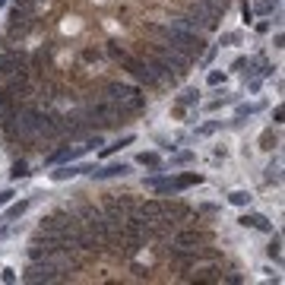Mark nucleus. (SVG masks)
<instances>
[{
    "label": "nucleus",
    "mask_w": 285,
    "mask_h": 285,
    "mask_svg": "<svg viewBox=\"0 0 285 285\" xmlns=\"http://www.w3.org/2000/svg\"><path fill=\"white\" fill-rule=\"evenodd\" d=\"M203 247V244H200ZM200 247H181V244H171L168 251H165V257H168V263L171 266H177V269H194L200 260H203V251H200Z\"/></svg>",
    "instance_id": "7ed1b4c3"
},
{
    "label": "nucleus",
    "mask_w": 285,
    "mask_h": 285,
    "mask_svg": "<svg viewBox=\"0 0 285 285\" xmlns=\"http://www.w3.org/2000/svg\"><path fill=\"white\" fill-rule=\"evenodd\" d=\"M257 146L263 149V152H272V149L279 146V133H276V130H272V127H266L263 133H260V142H257Z\"/></svg>",
    "instance_id": "a211bd4d"
},
{
    "label": "nucleus",
    "mask_w": 285,
    "mask_h": 285,
    "mask_svg": "<svg viewBox=\"0 0 285 285\" xmlns=\"http://www.w3.org/2000/svg\"><path fill=\"white\" fill-rule=\"evenodd\" d=\"M95 171V165H54V171H51V181H70V177H79V174H92Z\"/></svg>",
    "instance_id": "423d86ee"
},
{
    "label": "nucleus",
    "mask_w": 285,
    "mask_h": 285,
    "mask_svg": "<svg viewBox=\"0 0 285 285\" xmlns=\"http://www.w3.org/2000/svg\"><path fill=\"white\" fill-rule=\"evenodd\" d=\"M174 181H177V190L184 194L187 187H197V184H203V174H200V171H184V174H177Z\"/></svg>",
    "instance_id": "dca6fc26"
},
{
    "label": "nucleus",
    "mask_w": 285,
    "mask_h": 285,
    "mask_svg": "<svg viewBox=\"0 0 285 285\" xmlns=\"http://www.w3.org/2000/svg\"><path fill=\"white\" fill-rule=\"evenodd\" d=\"M133 133H127V136H117L114 142H108V146H102V159H108V156H114V152H121V149H127V146H133Z\"/></svg>",
    "instance_id": "4468645a"
},
{
    "label": "nucleus",
    "mask_w": 285,
    "mask_h": 285,
    "mask_svg": "<svg viewBox=\"0 0 285 285\" xmlns=\"http://www.w3.org/2000/svg\"><path fill=\"white\" fill-rule=\"evenodd\" d=\"M190 282H222V269L219 266H209V269L200 272V276H190Z\"/></svg>",
    "instance_id": "b1692460"
},
{
    "label": "nucleus",
    "mask_w": 285,
    "mask_h": 285,
    "mask_svg": "<svg viewBox=\"0 0 285 285\" xmlns=\"http://www.w3.org/2000/svg\"><path fill=\"white\" fill-rule=\"evenodd\" d=\"M29 206H32V200H19V203H10V209H7V216H4V219H10V222H13V219H22V216L29 212Z\"/></svg>",
    "instance_id": "412c9836"
},
{
    "label": "nucleus",
    "mask_w": 285,
    "mask_h": 285,
    "mask_svg": "<svg viewBox=\"0 0 285 285\" xmlns=\"http://www.w3.org/2000/svg\"><path fill=\"white\" fill-rule=\"evenodd\" d=\"M212 159H216V162L222 159V162H225V159H228V149H225V146H216V149H212Z\"/></svg>",
    "instance_id": "c9c22d12"
},
{
    "label": "nucleus",
    "mask_w": 285,
    "mask_h": 285,
    "mask_svg": "<svg viewBox=\"0 0 285 285\" xmlns=\"http://www.w3.org/2000/svg\"><path fill=\"white\" fill-rule=\"evenodd\" d=\"M228 203L238 206V209H247V206L254 203V194H251V190H231V194H228Z\"/></svg>",
    "instance_id": "f3484780"
},
{
    "label": "nucleus",
    "mask_w": 285,
    "mask_h": 285,
    "mask_svg": "<svg viewBox=\"0 0 285 285\" xmlns=\"http://www.w3.org/2000/svg\"><path fill=\"white\" fill-rule=\"evenodd\" d=\"M136 165H139V168H149V171H162V156H159V152H139Z\"/></svg>",
    "instance_id": "2eb2a0df"
},
{
    "label": "nucleus",
    "mask_w": 285,
    "mask_h": 285,
    "mask_svg": "<svg viewBox=\"0 0 285 285\" xmlns=\"http://www.w3.org/2000/svg\"><path fill=\"white\" fill-rule=\"evenodd\" d=\"M266 257L272 260V263H282V238L272 231V241H269V247H266Z\"/></svg>",
    "instance_id": "5701e85b"
},
{
    "label": "nucleus",
    "mask_w": 285,
    "mask_h": 285,
    "mask_svg": "<svg viewBox=\"0 0 285 285\" xmlns=\"http://www.w3.org/2000/svg\"><path fill=\"white\" fill-rule=\"evenodd\" d=\"M244 89L247 92H260V89H263V76H244Z\"/></svg>",
    "instance_id": "c756f323"
},
{
    "label": "nucleus",
    "mask_w": 285,
    "mask_h": 285,
    "mask_svg": "<svg viewBox=\"0 0 285 285\" xmlns=\"http://www.w3.org/2000/svg\"><path fill=\"white\" fill-rule=\"evenodd\" d=\"M279 168H282V162H279V156H276V159H272V162L266 165L263 181H266V184H279V177H282V174H279Z\"/></svg>",
    "instance_id": "393cba45"
},
{
    "label": "nucleus",
    "mask_w": 285,
    "mask_h": 285,
    "mask_svg": "<svg viewBox=\"0 0 285 285\" xmlns=\"http://www.w3.org/2000/svg\"><path fill=\"white\" fill-rule=\"evenodd\" d=\"M241 228H254V231H263V234H272V222L263 216V212H244L241 219Z\"/></svg>",
    "instance_id": "6e6552de"
},
{
    "label": "nucleus",
    "mask_w": 285,
    "mask_h": 285,
    "mask_svg": "<svg viewBox=\"0 0 285 285\" xmlns=\"http://www.w3.org/2000/svg\"><path fill=\"white\" fill-rule=\"evenodd\" d=\"M124 174H130V165L127 162H111V165H102V168L92 171L95 181H111V177H124Z\"/></svg>",
    "instance_id": "1a4fd4ad"
},
{
    "label": "nucleus",
    "mask_w": 285,
    "mask_h": 285,
    "mask_svg": "<svg viewBox=\"0 0 285 285\" xmlns=\"http://www.w3.org/2000/svg\"><path fill=\"white\" fill-rule=\"evenodd\" d=\"M209 241V231L203 228H184V231H177L174 234V241L171 244H181V247H200V244H206Z\"/></svg>",
    "instance_id": "0eeeda50"
},
{
    "label": "nucleus",
    "mask_w": 285,
    "mask_h": 285,
    "mask_svg": "<svg viewBox=\"0 0 285 285\" xmlns=\"http://www.w3.org/2000/svg\"><path fill=\"white\" fill-rule=\"evenodd\" d=\"M174 105H181V108H197L200 105V89L197 86H187L174 95Z\"/></svg>",
    "instance_id": "9b49d317"
},
{
    "label": "nucleus",
    "mask_w": 285,
    "mask_h": 285,
    "mask_svg": "<svg viewBox=\"0 0 285 285\" xmlns=\"http://www.w3.org/2000/svg\"><path fill=\"white\" fill-rule=\"evenodd\" d=\"M0 222H4V219H0Z\"/></svg>",
    "instance_id": "a19ab883"
},
{
    "label": "nucleus",
    "mask_w": 285,
    "mask_h": 285,
    "mask_svg": "<svg viewBox=\"0 0 285 285\" xmlns=\"http://www.w3.org/2000/svg\"><path fill=\"white\" fill-rule=\"evenodd\" d=\"M19 228H16V225H4V228H0V241H7V238L10 234H16Z\"/></svg>",
    "instance_id": "f704fd0d"
},
{
    "label": "nucleus",
    "mask_w": 285,
    "mask_h": 285,
    "mask_svg": "<svg viewBox=\"0 0 285 285\" xmlns=\"http://www.w3.org/2000/svg\"><path fill=\"white\" fill-rule=\"evenodd\" d=\"M219 44H222V48H238V44H244V32H222Z\"/></svg>",
    "instance_id": "a878e982"
},
{
    "label": "nucleus",
    "mask_w": 285,
    "mask_h": 285,
    "mask_svg": "<svg viewBox=\"0 0 285 285\" xmlns=\"http://www.w3.org/2000/svg\"><path fill=\"white\" fill-rule=\"evenodd\" d=\"M121 70L133 79V82H139V86H146V89H162V82L156 79V73H152V67L142 61L139 54H130V57H124L121 61Z\"/></svg>",
    "instance_id": "f03ea898"
},
{
    "label": "nucleus",
    "mask_w": 285,
    "mask_h": 285,
    "mask_svg": "<svg viewBox=\"0 0 285 285\" xmlns=\"http://www.w3.org/2000/svg\"><path fill=\"white\" fill-rule=\"evenodd\" d=\"M79 156H86V149H82V142L79 146H70V142H61L54 152H48L44 156V165L48 168H54V165H67V162H76Z\"/></svg>",
    "instance_id": "20e7f679"
},
{
    "label": "nucleus",
    "mask_w": 285,
    "mask_h": 285,
    "mask_svg": "<svg viewBox=\"0 0 285 285\" xmlns=\"http://www.w3.org/2000/svg\"><path fill=\"white\" fill-rule=\"evenodd\" d=\"M272 117H276V121H272V124H276V127H279V124H282V105H279V108H276V111H272Z\"/></svg>",
    "instance_id": "4c0bfd02"
},
{
    "label": "nucleus",
    "mask_w": 285,
    "mask_h": 285,
    "mask_svg": "<svg viewBox=\"0 0 285 285\" xmlns=\"http://www.w3.org/2000/svg\"><path fill=\"white\" fill-rule=\"evenodd\" d=\"M19 4H41V0H19Z\"/></svg>",
    "instance_id": "58836bf2"
},
{
    "label": "nucleus",
    "mask_w": 285,
    "mask_h": 285,
    "mask_svg": "<svg viewBox=\"0 0 285 285\" xmlns=\"http://www.w3.org/2000/svg\"><path fill=\"white\" fill-rule=\"evenodd\" d=\"M266 108V102H234V117H254Z\"/></svg>",
    "instance_id": "ddd939ff"
},
{
    "label": "nucleus",
    "mask_w": 285,
    "mask_h": 285,
    "mask_svg": "<svg viewBox=\"0 0 285 285\" xmlns=\"http://www.w3.org/2000/svg\"><path fill=\"white\" fill-rule=\"evenodd\" d=\"M142 187L152 190V194H162V197H177L181 190H177V181L174 177H162V174H152L142 181Z\"/></svg>",
    "instance_id": "39448f33"
},
{
    "label": "nucleus",
    "mask_w": 285,
    "mask_h": 285,
    "mask_svg": "<svg viewBox=\"0 0 285 285\" xmlns=\"http://www.w3.org/2000/svg\"><path fill=\"white\" fill-rule=\"evenodd\" d=\"M13 197H16V190H13V187L0 190V206H10V203H13Z\"/></svg>",
    "instance_id": "473e14b6"
},
{
    "label": "nucleus",
    "mask_w": 285,
    "mask_h": 285,
    "mask_svg": "<svg viewBox=\"0 0 285 285\" xmlns=\"http://www.w3.org/2000/svg\"><path fill=\"white\" fill-rule=\"evenodd\" d=\"M136 216H142L146 222H152V219H159L162 216V200H142V203H136Z\"/></svg>",
    "instance_id": "9d476101"
},
{
    "label": "nucleus",
    "mask_w": 285,
    "mask_h": 285,
    "mask_svg": "<svg viewBox=\"0 0 285 285\" xmlns=\"http://www.w3.org/2000/svg\"><path fill=\"white\" fill-rule=\"evenodd\" d=\"M95 57H99V54H95V51H92V48H82V61H89V64H92V61H95Z\"/></svg>",
    "instance_id": "e433bc0d"
},
{
    "label": "nucleus",
    "mask_w": 285,
    "mask_h": 285,
    "mask_svg": "<svg viewBox=\"0 0 285 285\" xmlns=\"http://www.w3.org/2000/svg\"><path fill=\"white\" fill-rule=\"evenodd\" d=\"M190 162H194V152H177V156H171V168H184Z\"/></svg>",
    "instance_id": "c85d7f7f"
},
{
    "label": "nucleus",
    "mask_w": 285,
    "mask_h": 285,
    "mask_svg": "<svg viewBox=\"0 0 285 285\" xmlns=\"http://www.w3.org/2000/svg\"><path fill=\"white\" fill-rule=\"evenodd\" d=\"M241 16H244V22H247V26H251V22L257 19V16H254V10H251V4H247V0H241Z\"/></svg>",
    "instance_id": "2f4dec72"
},
{
    "label": "nucleus",
    "mask_w": 285,
    "mask_h": 285,
    "mask_svg": "<svg viewBox=\"0 0 285 285\" xmlns=\"http://www.w3.org/2000/svg\"><path fill=\"white\" fill-rule=\"evenodd\" d=\"M32 171H29V162H13V168H10V177H13V181H19V177H29Z\"/></svg>",
    "instance_id": "bb28decb"
},
{
    "label": "nucleus",
    "mask_w": 285,
    "mask_h": 285,
    "mask_svg": "<svg viewBox=\"0 0 285 285\" xmlns=\"http://www.w3.org/2000/svg\"><path fill=\"white\" fill-rule=\"evenodd\" d=\"M216 95H219V99H209V102L203 105L206 111H219V108H225V105H234V102H238V95H231L228 89H219V86H216Z\"/></svg>",
    "instance_id": "f8f14e48"
},
{
    "label": "nucleus",
    "mask_w": 285,
    "mask_h": 285,
    "mask_svg": "<svg viewBox=\"0 0 285 285\" xmlns=\"http://www.w3.org/2000/svg\"><path fill=\"white\" fill-rule=\"evenodd\" d=\"M4 4H10V0H0V7H4Z\"/></svg>",
    "instance_id": "ea45409f"
},
{
    "label": "nucleus",
    "mask_w": 285,
    "mask_h": 285,
    "mask_svg": "<svg viewBox=\"0 0 285 285\" xmlns=\"http://www.w3.org/2000/svg\"><path fill=\"white\" fill-rule=\"evenodd\" d=\"M0 282H7V285H13V282H19V272H16L13 266H4V269H0Z\"/></svg>",
    "instance_id": "7c9ffc66"
},
{
    "label": "nucleus",
    "mask_w": 285,
    "mask_h": 285,
    "mask_svg": "<svg viewBox=\"0 0 285 285\" xmlns=\"http://www.w3.org/2000/svg\"><path fill=\"white\" fill-rule=\"evenodd\" d=\"M251 10H254V16H272L279 10V0H257Z\"/></svg>",
    "instance_id": "6ab92c4d"
},
{
    "label": "nucleus",
    "mask_w": 285,
    "mask_h": 285,
    "mask_svg": "<svg viewBox=\"0 0 285 285\" xmlns=\"http://www.w3.org/2000/svg\"><path fill=\"white\" fill-rule=\"evenodd\" d=\"M162 41H168L174 51H181L184 57H190V61H200L203 57V51H206V38L200 32H194V29H181V26H168L165 29V38Z\"/></svg>",
    "instance_id": "f257e3e1"
},
{
    "label": "nucleus",
    "mask_w": 285,
    "mask_h": 285,
    "mask_svg": "<svg viewBox=\"0 0 285 285\" xmlns=\"http://www.w3.org/2000/svg\"><path fill=\"white\" fill-rule=\"evenodd\" d=\"M105 54H108L111 61H117V64H121L124 57H130V51H127L124 44H117V41H105Z\"/></svg>",
    "instance_id": "aec40b11"
},
{
    "label": "nucleus",
    "mask_w": 285,
    "mask_h": 285,
    "mask_svg": "<svg viewBox=\"0 0 285 285\" xmlns=\"http://www.w3.org/2000/svg\"><path fill=\"white\" fill-rule=\"evenodd\" d=\"M225 79H228L225 70H209V73H206V86H225Z\"/></svg>",
    "instance_id": "cd10ccee"
},
{
    "label": "nucleus",
    "mask_w": 285,
    "mask_h": 285,
    "mask_svg": "<svg viewBox=\"0 0 285 285\" xmlns=\"http://www.w3.org/2000/svg\"><path fill=\"white\" fill-rule=\"evenodd\" d=\"M269 29H272V22H269L266 16H260V22H257V32H260V35H266Z\"/></svg>",
    "instance_id": "72a5a7b5"
},
{
    "label": "nucleus",
    "mask_w": 285,
    "mask_h": 285,
    "mask_svg": "<svg viewBox=\"0 0 285 285\" xmlns=\"http://www.w3.org/2000/svg\"><path fill=\"white\" fill-rule=\"evenodd\" d=\"M222 127H225L222 121H206V124H200V127H197V139H209L212 133H219Z\"/></svg>",
    "instance_id": "4be33fe9"
}]
</instances>
